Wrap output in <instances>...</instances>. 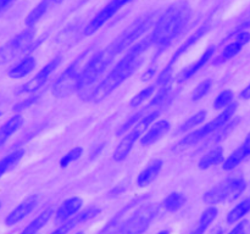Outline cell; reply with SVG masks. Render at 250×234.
I'll list each match as a JSON object with an SVG mask.
<instances>
[{
  "mask_svg": "<svg viewBox=\"0 0 250 234\" xmlns=\"http://www.w3.org/2000/svg\"><path fill=\"white\" fill-rule=\"evenodd\" d=\"M85 54H82L76 61H73L65 71L60 75V77L55 80L51 93L56 98L70 97L78 90V77H80L81 65L84 58Z\"/></svg>",
  "mask_w": 250,
  "mask_h": 234,
  "instance_id": "cell-9",
  "label": "cell"
},
{
  "mask_svg": "<svg viewBox=\"0 0 250 234\" xmlns=\"http://www.w3.org/2000/svg\"><path fill=\"white\" fill-rule=\"evenodd\" d=\"M250 212V196L246 197L244 200H242L241 202L236 205L231 211L227 214V223L229 224H234L237 222L241 221L243 217H246Z\"/></svg>",
  "mask_w": 250,
  "mask_h": 234,
  "instance_id": "cell-31",
  "label": "cell"
},
{
  "mask_svg": "<svg viewBox=\"0 0 250 234\" xmlns=\"http://www.w3.org/2000/svg\"><path fill=\"white\" fill-rule=\"evenodd\" d=\"M225 161V150L222 146H215L211 150L208 151L205 155L200 157L199 162H198V167L199 170H208V168L212 167V166L220 165Z\"/></svg>",
  "mask_w": 250,
  "mask_h": 234,
  "instance_id": "cell-26",
  "label": "cell"
},
{
  "mask_svg": "<svg viewBox=\"0 0 250 234\" xmlns=\"http://www.w3.org/2000/svg\"><path fill=\"white\" fill-rule=\"evenodd\" d=\"M75 234H84V233H83L82 231H80V232H77V233H75Z\"/></svg>",
  "mask_w": 250,
  "mask_h": 234,
  "instance_id": "cell-45",
  "label": "cell"
},
{
  "mask_svg": "<svg viewBox=\"0 0 250 234\" xmlns=\"http://www.w3.org/2000/svg\"><path fill=\"white\" fill-rule=\"evenodd\" d=\"M100 214V209L97 206H90L88 209L83 210V211L78 212L75 217L67 219L66 222H62L60 227L51 232L50 234H68L73 228H76L80 224L84 223V222L90 221V219L95 218L98 214Z\"/></svg>",
  "mask_w": 250,
  "mask_h": 234,
  "instance_id": "cell-15",
  "label": "cell"
},
{
  "mask_svg": "<svg viewBox=\"0 0 250 234\" xmlns=\"http://www.w3.org/2000/svg\"><path fill=\"white\" fill-rule=\"evenodd\" d=\"M211 88H212V79L208 78V79L202 80V82H200L192 92V94H190V99H192L193 101H199V100H202L203 98L207 97L208 93L211 90Z\"/></svg>",
  "mask_w": 250,
  "mask_h": 234,
  "instance_id": "cell-35",
  "label": "cell"
},
{
  "mask_svg": "<svg viewBox=\"0 0 250 234\" xmlns=\"http://www.w3.org/2000/svg\"><path fill=\"white\" fill-rule=\"evenodd\" d=\"M22 124H23V117L21 115H15L0 127V148L4 146L5 143L21 128Z\"/></svg>",
  "mask_w": 250,
  "mask_h": 234,
  "instance_id": "cell-24",
  "label": "cell"
},
{
  "mask_svg": "<svg viewBox=\"0 0 250 234\" xmlns=\"http://www.w3.org/2000/svg\"><path fill=\"white\" fill-rule=\"evenodd\" d=\"M246 188L247 182L242 176H231L208 190L203 196V200L210 206L221 202H231L238 199L243 194Z\"/></svg>",
  "mask_w": 250,
  "mask_h": 234,
  "instance_id": "cell-3",
  "label": "cell"
},
{
  "mask_svg": "<svg viewBox=\"0 0 250 234\" xmlns=\"http://www.w3.org/2000/svg\"><path fill=\"white\" fill-rule=\"evenodd\" d=\"M237 107H238V104L237 102H232L229 106H227L226 109H224L221 111V114L217 115L212 121L208 122L205 123L204 126L200 127V128L194 129L193 132H190L189 134L183 136L182 139L180 140V143L177 144L178 149H187L190 148V146L195 145L199 141L204 140L205 138L211 136L215 131L222 127L224 124H226L227 122L231 121L232 118L234 117V114L237 111Z\"/></svg>",
  "mask_w": 250,
  "mask_h": 234,
  "instance_id": "cell-5",
  "label": "cell"
},
{
  "mask_svg": "<svg viewBox=\"0 0 250 234\" xmlns=\"http://www.w3.org/2000/svg\"><path fill=\"white\" fill-rule=\"evenodd\" d=\"M207 115H208L207 111H199L197 112V114H194L193 116H190L187 121L183 122V123L181 124L180 128H178V132H180V133L189 132L192 131V129H194L195 127L199 126V124L204 123L205 118H207Z\"/></svg>",
  "mask_w": 250,
  "mask_h": 234,
  "instance_id": "cell-33",
  "label": "cell"
},
{
  "mask_svg": "<svg viewBox=\"0 0 250 234\" xmlns=\"http://www.w3.org/2000/svg\"><path fill=\"white\" fill-rule=\"evenodd\" d=\"M36 66L37 61L33 56H24L23 58H21L19 62L15 63V65L7 71V76H9L11 79H21V78H24L26 76H28L29 73L36 68Z\"/></svg>",
  "mask_w": 250,
  "mask_h": 234,
  "instance_id": "cell-23",
  "label": "cell"
},
{
  "mask_svg": "<svg viewBox=\"0 0 250 234\" xmlns=\"http://www.w3.org/2000/svg\"><path fill=\"white\" fill-rule=\"evenodd\" d=\"M55 1L54 0H42L38 5L33 7V9L29 11V14L26 16V26L27 27H34L44 16L46 15V12L54 6Z\"/></svg>",
  "mask_w": 250,
  "mask_h": 234,
  "instance_id": "cell-25",
  "label": "cell"
},
{
  "mask_svg": "<svg viewBox=\"0 0 250 234\" xmlns=\"http://www.w3.org/2000/svg\"><path fill=\"white\" fill-rule=\"evenodd\" d=\"M112 58H114V55L110 53L107 48L95 54L81 71L80 77H78V90H85L90 85L94 84L98 78L109 67Z\"/></svg>",
  "mask_w": 250,
  "mask_h": 234,
  "instance_id": "cell-7",
  "label": "cell"
},
{
  "mask_svg": "<svg viewBox=\"0 0 250 234\" xmlns=\"http://www.w3.org/2000/svg\"><path fill=\"white\" fill-rule=\"evenodd\" d=\"M217 214H219V210L216 206H209L207 210H204L200 216L199 221H198L197 227L190 232L189 234H204L208 231L212 222L216 219Z\"/></svg>",
  "mask_w": 250,
  "mask_h": 234,
  "instance_id": "cell-27",
  "label": "cell"
},
{
  "mask_svg": "<svg viewBox=\"0 0 250 234\" xmlns=\"http://www.w3.org/2000/svg\"><path fill=\"white\" fill-rule=\"evenodd\" d=\"M146 195H142V196L139 197H136V199L131 200V201L128 202V204L126 205V206L124 207V209L120 210L119 212H117L116 214H115L114 217H112L111 219L109 221V223L106 224V226L104 227V228L100 231V234H115L116 232L120 231V227L122 226V223H124V217L125 214H127V212L129 211L131 209H133L136 205L141 204L143 200H146Z\"/></svg>",
  "mask_w": 250,
  "mask_h": 234,
  "instance_id": "cell-20",
  "label": "cell"
},
{
  "mask_svg": "<svg viewBox=\"0 0 250 234\" xmlns=\"http://www.w3.org/2000/svg\"><path fill=\"white\" fill-rule=\"evenodd\" d=\"M154 15L153 14H146L143 16L138 17L136 21L132 22L119 37L115 38V40L107 46L110 53L114 56L119 55L122 51H125L126 49L131 48L134 45L137 40L150 28L151 23H153Z\"/></svg>",
  "mask_w": 250,
  "mask_h": 234,
  "instance_id": "cell-6",
  "label": "cell"
},
{
  "mask_svg": "<svg viewBox=\"0 0 250 234\" xmlns=\"http://www.w3.org/2000/svg\"><path fill=\"white\" fill-rule=\"evenodd\" d=\"M215 49H216L215 48V45L209 46V48H208L207 50H205L204 53L200 55V58H198L195 62H193L192 65H189V66H187L186 68H183V70L178 73L177 82L178 83L187 82V80H189L193 76L197 75V73L199 72L202 68H204V66L207 65V63L211 60L212 56H214Z\"/></svg>",
  "mask_w": 250,
  "mask_h": 234,
  "instance_id": "cell-18",
  "label": "cell"
},
{
  "mask_svg": "<svg viewBox=\"0 0 250 234\" xmlns=\"http://www.w3.org/2000/svg\"><path fill=\"white\" fill-rule=\"evenodd\" d=\"M156 87H158V84L155 83V84L149 85V87L144 88V89H142L141 92L137 93V94L134 95L133 98H132L131 101H129V105H131V107L141 106V105L143 104L144 101H146L149 98L153 97L154 93H155V90H156Z\"/></svg>",
  "mask_w": 250,
  "mask_h": 234,
  "instance_id": "cell-34",
  "label": "cell"
},
{
  "mask_svg": "<svg viewBox=\"0 0 250 234\" xmlns=\"http://www.w3.org/2000/svg\"><path fill=\"white\" fill-rule=\"evenodd\" d=\"M186 201H187V199H186V196L182 194V193L175 192V193H171V194L164 200L163 206L166 211L176 212L185 206Z\"/></svg>",
  "mask_w": 250,
  "mask_h": 234,
  "instance_id": "cell-32",
  "label": "cell"
},
{
  "mask_svg": "<svg viewBox=\"0 0 250 234\" xmlns=\"http://www.w3.org/2000/svg\"><path fill=\"white\" fill-rule=\"evenodd\" d=\"M227 234H250V222L244 219L233 227Z\"/></svg>",
  "mask_w": 250,
  "mask_h": 234,
  "instance_id": "cell-40",
  "label": "cell"
},
{
  "mask_svg": "<svg viewBox=\"0 0 250 234\" xmlns=\"http://www.w3.org/2000/svg\"><path fill=\"white\" fill-rule=\"evenodd\" d=\"M156 234H171V232L168 231V229H164V231L159 232V233H156Z\"/></svg>",
  "mask_w": 250,
  "mask_h": 234,
  "instance_id": "cell-43",
  "label": "cell"
},
{
  "mask_svg": "<svg viewBox=\"0 0 250 234\" xmlns=\"http://www.w3.org/2000/svg\"><path fill=\"white\" fill-rule=\"evenodd\" d=\"M250 41V32H241L236 36L234 40H232L231 43L227 44L224 48V50L221 51L219 56L214 60L215 65H220V63H224L226 61L231 60L234 56L238 55L242 51V49L247 45Z\"/></svg>",
  "mask_w": 250,
  "mask_h": 234,
  "instance_id": "cell-14",
  "label": "cell"
},
{
  "mask_svg": "<svg viewBox=\"0 0 250 234\" xmlns=\"http://www.w3.org/2000/svg\"><path fill=\"white\" fill-rule=\"evenodd\" d=\"M151 39L149 37L146 40L136 43V45L128 49L124 58L116 63L114 68L107 73L106 77L92 90L90 100L93 102H99L115 92L124 82H126L142 63V56L146 49L150 46Z\"/></svg>",
  "mask_w": 250,
  "mask_h": 234,
  "instance_id": "cell-1",
  "label": "cell"
},
{
  "mask_svg": "<svg viewBox=\"0 0 250 234\" xmlns=\"http://www.w3.org/2000/svg\"><path fill=\"white\" fill-rule=\"evenodd\" d=\"M163 166L164 161L160 160V158H155L151 162H149L146 165V167L143 168L141 171V173L138 175V177H137V184H138V187H148L150 183H153L158 178V176L160 175L161 170H163Z\"/></svg>",
  "mask_w": 250,
  "mask_h": 234,
  "instance_id": "cell-22",
  "label": "cell"
},
{
  "mask_svg": "<svg viewBox=\"0 0 250 234\" xmlns=\"http://www.w3.org/2000/svg\"><path fill=\"white\" fill-rule=\"evenodd\" d=\"M37 204H38V197L36 195H31V196L26 197L22 202H20L11 212L5 218V223L6 226H14V224L19 223L22 219L26 218L34 209H36Z\"/></svg>",
  "mask_w": 250,
  "mask_h": 234,
  "instance_id": "cell-16",
  "label": "cell"
},
{
  "mask_svg": "<svg viewBox=\"0 0 250 234\" xmlns=\"http://www.w3.org/2000/svg\"><path fill=\"white\" fill-rule=\"evenodd\" d=\"M82 154H83V149L81 148V146H76V148L71 149L67 154H65V155L61 157L60 167L66 168L67 166H70L71 163H73L75 161H77L78 158L82 156Z\"/></svg>",
  "mask_w": 250,
  "mask_h": 234,
  "instance_id": "cell-38",
  "label": "cell"
},
{
  "mask_svg": "<svg viewBox=\"0 0 250 234\" xmlns=\"http://www.w3.org/2000/svg\"><path fill=\"white\" fill-rule=\"evenodd\" d=\"M83 205V200L80 196H73L70 199L65 200L62 204L60 205V207L58 209V211L55 212V218L59 222H66L67 219L72 218L73 216L80 212L81 207Z\"/></svg>",
  "mask_w": 250,
  "mask_h": 234,
  "instance_id": "cell-21",
  "label": "cell"
},
{
  "mask_svg": "<svg viewBox=\"0 0 250 234\" xmlns=\"http://www.w3.org/2000/svg\"><path fill=\"white\" fill-rule=\"evenodd\" d=\"M61 61H62V56L61 55H58L54 58H51L43 68H41V71H39L32 79H29L28 82L24 83L17 93H19V94H33L37 90L41 89V88L48 82V79L50 78V76L53 75L54 71L60 66Z\"/></svg>",
  "mask_w": 250,
  "mask_h": 234,
  "instance_id": "cell-13",
  "label": "cell"
},
{
  "mask_svg": "<svg viewBox=\"0 0 250 234\" xmlns=\"http://www.w3.org/2000/svg\"><path fill=\"white\" fill-rule=\"evenodd\" d=\"M192 16L190 5L186 0L171 4L161 14L150 36L151 43L158 46H167L186 28Z\"/></svg>",
  "mask_w": 250,
  "mask_h": 234,
  "instance_id": "cell-2",
  "label": "cell"
},
{
  "mask_svg": "<svg viewBox=\"0 0 250 234\" xmlns=\"http://www.w3.org/2000/svg\"><path fill=\"white\" fill-rule=\"evenodd\" d=\"M53 214H54L53 209L44 210V211L41 212V214H39L33 221L29 222V224H27V226L24 227L23 231H22L20 234H38V232L41 231V229L43 228L49 221H50Z\"/></svg>",
  "mask_w": 250,
  "mask_h": 234,
  "instance_id": "cell-28",
  "label": "cell"
},
{
  "mask_svg": "<svg viewBox=\"0 0 250 234\" xmlns=\"http://www.w3.org/2000/svg\"><path fill=\"white\" fill-rule=\"evenodd\" d=\"M159 115H160V111H159L158 109L153 110V111L148 112V114H144L143 117L134 124L133 128L129 129V131L125 134L124 138L121 139V141H120L119 145L116 146V149H115L114 151L115 161L122 162V161H125L128 157L132 149H133L134 144H136V141L141 140L143 134L150 128V126L155 122V119L158 118Z\"/></svg>",
  "mask_w": 250,
  "mask_h": 234,
  "instance_id": "cell-4",
  "label": "cell"
},
{
  "mask_svg": "<svg viewBox=\"0 0 250 234\" xmlns=\"http://www.w3.org/2000/svg\"><path fill=\"white\" fill-rule=\"evenodd\" d=\"M33 27H28L0 46V66L6 65L27 50L34 40Z\"/></svg>",
  "mask_w": 250,
  "mask_h": 234,
  "instance_id": "cell-10",
  "label": "cell"
},
{
  "mask_svg": "<svg viewBox=\"0 0 250 234\" xmlns=\"http://www.w3.org/2000/svg\"><path fill=\"white\" fill-rule=\"evenodd\" d=\"M38 100H39V95L33 94V95H31L29 98L23 99L22 101L17 102V104L14 106V110L15 111H22V110H26V109H28V107H31L32 105L36 104Z\"/></svg>",
  "mask_w": 250,
  "mask_h": 234,
  "instance_id": "cell-39",
  "label": "cell"
},
{
  "mask_svg": "<svg viewBox=\"0 0 250 234\" xmlns=\"http://www.w3.org/2000/svg\"><path fill=\"white\" fill-rule=\"evenodd\" d=\"M133 0H111L110 2H107L94 17L89 21V23L87 24L84 29L85 36H92V34L97 33L107 21L112 19L120 10L124 6L128 5L129 2H132Z\"/></svg>",
  "mask_w": 250,
  "mask_h": 234,
  "instance_id": "cell-12",
  "label": "cell"
},
{
  "mask_svg": "<svg viewBox=\"0 0 250 234\" xmlns=\"http://www.w3.org/2000/svg\"><path fill=\"white\" fill-rule=\"evenodd\" d=\"M248 158H250V133H248L243 143L229 157L225 158V161L222 162V168L225 171H233L237 166H239Z\"/></svg>",
  "mask_w": 250,
  "mask_h": 234,
  "instance_id": "cell-19",
  "label": "cell"
},
{
  "mask_svg": "<svg viewBox=\"0 0 250 234\" xmlns=\"http://www.w3.org/2000/svg\"><path fill=\"white\" fill-rule=\"evenodd\" d=\"M0 209H1V201H0Z\"/></svg>",
  "mask_w": 250,
  "mask_h": 234,
  "instance_id": "cell-46",
  "label": "cell"
},
{
  "mask_svg": "<svg viewBox=\"0 0 250 234\" xmlns=\"http://www.w3.org/2000/svg\"><path fill=\"white\" fill-rule=\"evenodd\" d=\"M144 114H146V109L141 110V111H138V112H137V114L132 115V116L129 117V118L127 119V121H125L124 123H122L121 126L119 127V129H117V131H116V136H124L125 134H126L127 132L129 131V129L133 128L134 124H136L137 122H138L139 119H141L142 117H143Z\"/></svg>",
  "mask_w": 250,
  "mask_h": 234,
  "instance_id": "cell-37",
  "label": "cell"
},
{
  "mask_svg": "<svg viewBox=\"0 0 250 234\" xmlns=\"http://www.w3.org/2000/svg\"><path fill=\"white\" fill-rule=\"evenodd\" d=\"M23 149H19V150H15L12 151V153L7 154L6 156H4V157L0 160V179H1L7 172L14 170V168L19 165L20 161L23 158Z\"/></svg>",
  "mask_w": 250,
  "mask_h": 234,
  "instance_id": "cell-29",
  "label": "cell"
},
{
  "mask_svg": "<svg viewBox=\"0 0 250 234\" xmlns=\"http://www.w3.org/2000/svg\"><path fill=\"white\" fill-rule=\"evenodd\" d=\"M54 1H55V4H60V2L62 1V0H54Z\"/></svg>",
  "mask_w": 250,
  "mask_h": 234,
  "instance_id": "cell-44",
  "label": "cell"
},
{
  "mask_svg": "<svg viewBox=\"0 0 250 234\" xmlns=\"http://www.w3.org/2000/svg\"><path fill=\"white\" fill-rule=\"evenodd\" d=\"M16 0H0V14L4 12L5 10L9 9Z\"/></svg>",
  "mask_w": 250,
  "mask_h": 234,
  "instance_id": "cell-41",
  "label": "cell"
},
{
  "mask_svg": "<svg viewBox=\"0 0 250 234\" xmlns=\"http://www.w3.org/2000/svg\"><path fill=\"white\" fill-rule=\"evenodd\" d=\"M209 31H210V24H208V23L203 24L202 27H199V28L197 29V32H195V33H193L192 36L188 37V38L186 39V41L182 44V45H180L177 49H176V51L173 53V55L171 56V60L168 61V63L166 65V67L164 68V70L161 71L160 75H159L158 80H156V84L164 85V84H166V83L170 82V78H171V76H172L173 65L177 62V60L183 55V54L187 53V51L189 50V49L192 48L194 44H197L198 41H199L200 39H202L203 37H204Z\"/></svg>",
  "mask_w": 250,
  "mask_h": 234,
  "instance_id": "cell-11",
  "label": "cell"
},
{
  "mask_svg": "<svg viewBox=\"0 0 250 234\" xmlns=\"http://www.w3.org/2000/svg\"><path fill=\"white\" fill-rule=\"evenodd\" d=\"M239 97H241V99H243V100H249L250 99V83L248 85H247L246 88H244L243 90H242L241 94H239Z\"/></svg>",
  "mask_w": 250,
  "mask_h": 234,
  "instance_id": "cell-42",
  "label": "cell"
},
{
  "mask_svg": "<svg viewBox=\"0 0 250 234\" xmlns=\"http://www.w3.org/2000/svg\"><path fill=\"white\" fill-rule=\"evenodd\" d=\"M233 98H234L233 92H232L231 89L222 90V92L216 97L212 106H214L215 110L226 109L227 106H229V105L233 102Z\"/></svg>",
  "mask_w": 250,
  "mask_h": 234,
  "instance_id": "cell-36",
  "label": "cell"
},
{
  "mask_svg": "<svg viewBox=\"0 0 250 234\" xmlns=\"http://www.w3.org/2000/svg\"><path fill=\"white\" fill-rule=\"evenodd\" d=\"M171 129V124L167 119H160V121L154 122L150 126V128L143 134L141 138V145L143 148H148V146L153 145V144L158 143L159 140L167 136V133Z\"/></svg>",
  "mask_w": 250,
  "mask_h": 234,
  "instance_id": "cell-17",
  "label": "cell"
},
{
  "mask_svg": "<svg viewBox=\"0 0 250 234\" xmlns=\"http://www.w3.org/2000/svg\"><path fill=\"white\" fill-rule=\"evenodd\" d=\"M158 214V206L155 204H143L131 216L125 219L120 227V234H143L148 231L151 222Z\"/></svg>",
  "mask_w": 250,
  "mask_h": 234,
  "instance_id": "cell-8",
  "label": "cell"
},
{
  "mask_svg": "<svg viewBox=\"0 0 250 234\" xmlns=\"http://www.w3.org/2000/svg\"><path fill=\"white\" fill-rule=\"evenodd\" d=\"M239 121H241V119L237 118V117H233L231 121H229L226 124H224L222 127H220L217 131H215L214 133L211 134V136H210V140L208 141L207 145L212 146V145H215V144L220 143V141L225 140V139H226L227 136H229V134H231L232 132L236 129V127L238 126Z\"/></svg>",
  "mask_w": 250,
  "mask_h": 234,
  "instance_id": "cell-30",
  "label": "cell"
}]
</instances>
